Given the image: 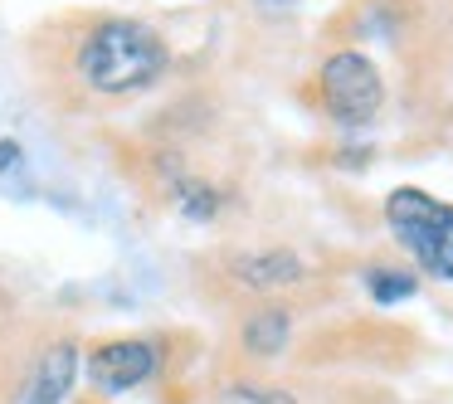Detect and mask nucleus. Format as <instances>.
I'll list each match as a JSON object with an SVG mask.
<instances>
[{
  "label": "nucleus",
  "instance_id": "f257e3e1",
  "mask_svg": "<svg viewBox=\"0 0 453 404\" xmlns=\"http://www.w3.org/2000/svg\"><path fill=\"white\" fill-rule=\"evenodd\" d=\"M171 69V50L151 25L142 20H98L79 44V79L103 98H132L147 93L151 83H161V73Z\"/></svg>",
  "mask_w": 453,
  "mask_h": 404
},
{
  "label": "nucleus",
  "instance_id": "f03ea898",
  "mask_svg": "<svg viewBox=\"0 0 453 404\" xmlns=\"http://www.w3.org/2000/svg\"><path fill=\"white\" fill-rule=\"evenodd\" d=\"M385 225L395 244L429 278L453 283V205L419 186H400L385 195Z\"/></svg>",
  "mask_w": 453,
  "mask_h": 404
},
{
  "label": "nucleus",
  "instance_id": "7ed1b4c3",
  "mask_svg": "<svg viewBox=\"0 0 453 404\" xmlns=\"http://www.w3.org/2000/svg\"><path fill=\"white\" fill-rule=\"evenodd\" d=\"M322 108L332 112L342 127H365V122L380 118L385 108V79L361 50H342L322 64Z\"/></svg>",
  "mask_w": 453,
  "mask_h": 404
},
{
  "label": "nucleus",
  "instance_id": "20e7f679",
  "mask_svg": "<svg viewBox=\"0 0 453 404\" xmlns=\"http://www.w3.org/2000/svg\"><path fill=\"white\" fill-rule=\"evenodd\" d=\"M83 370H88L98 394H127L161 375V341H151V336H112V341L93 346Z\"/></svg>",
  "mask_w": 453,
  "mask_h": 404
},
{
  "label": "nucleus",
  "instance_id": "39448f33",
  "mask_svg": "<svg viewBox=\"0 0 453 404\" xmlns=\"http://www.w3.org/2000/svg\"><path fill=\"white\" fill-rule=\"evenodd\" d=\"M79 370H83L79 341L73 336H54V341H44V351L35 355L30 370H25L11 404H69L73 385H79Z\"/></svg>",
  "mask_w": 453,
  "mask_h": 404
},
{
  "label": "nucleus",
  "instance_id": "423d86ee",
  "mask_svg": "<svg viewBox=\"0 0 453 404\" xmlns=\"http://www.w3.org/2000/svg\"><path fill=\"white\" fill-rule=\"evenodd\" d=\"M229 273L244 287H254V293H283V287H293L307 278V263L293 248H258V254H239L234 263H229Z\"/></svg>",
  "mask_w": 453,
  "mask_h": 404
},
{
  "label": "nucleus",
  "instance_id": "0eeeda50",
  "mask_svg": "<svg viewBox=\"0 0 453 404\" xmlns=\"http://www.w3.org/2000/svg\"><path fill=\"white\" fill-rule=\"evenodd\" d=\"M288 341H293V316H288V307H278V302L254 307V312L244 316V326H239V346H244L249 355H258V361L283 355Z\"/></svg>",
  "mask_w": 453,
  "mask_h": 404
},
{
  "label": "nucleus",
  "instance_id": "6e6552de",
  "mask_svg": "<svg viewBox=\"0 0 453 404\" xmlns=\"http://www.w3.org/2000/svg\"><path fill=\"white\" fill-rule=\"evenodd\" d=\"M171 195H176V210H180V215L196 219V225L215 219V210H219V190L205 186V180H190V176L171 180Z\"/></svg>",
  "mask_w": 453,
  "mask_h": 404
},
{
  "label": "nucleus",
  "instance_id": "1a4fd4ad",
  "mask_svg": "<svg viewBox=\"0 0 453 404\" xmlns=\"http://www.w3.org/2000/svg\"><path fill=\"white\" fill-rule=\"evenodd\" d=\"M365 287H371V297L375 302H404V297H414L419 293V278L414 273H400V268H371L365 273Z\"/></svg>",
  "mask_w": 453,
  "mask_h": 404
},
{
  "label": "nucleus",
  "instance_id": "9d476101",
  "mask_svg": "<svg viewBox=\"0 0 453 404\" xmlns=\"http://www.w3.org/2000/svg\"><path fill=\"white\" fill-rule=\"evenodd\" d=\"M219 404H293L283 390H268V385H249V380H239V385H229L225 394H219Z\"/></svg>",
  "mask_w": 453,
  "mask_h": 404
},
{
  "label": "nucleus",
  "instance_id": "9b49d317",
  "mask_svg": "<svg viewBox=\"0 0 453 404\" xmlns=\"http://www.w3.org/2000/svg\"><path fill=\"white\" fill-rule=\"evenodd\" d=\"M15 161H20V147L15 141H0V171H15Z\"/></svg>",
  "mask_w": 453,
  "mask_h": 404
},
{
  "label": "nucleus",
  "instance_id": "f8f14e48",
  "mask_svg": "<svg viewBox=\"0 0 453 404\" xmlns=\"http://www.w3.org/2000/svg\"><path fill=\"white\" fill-rule=\"evenodd\" d=\"M258 5H268V11H288L293 0H258Z\"/></svg>",
  "mask_w": 453,
  "mask_h": 404
}]
</instances>
